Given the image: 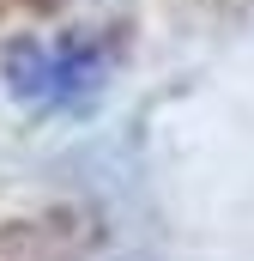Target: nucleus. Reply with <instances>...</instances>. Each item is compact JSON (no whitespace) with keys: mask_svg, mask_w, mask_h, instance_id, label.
Returning <instances> with one entry per match:
<instances>
[{"mask_svg":"<svg viewBox=\"0 0 254 261\" xmlns=\"http://www.w3.org/2000/svg\"><path fill=\"white\" fill-rule=\"evenodd\" d=\"M121 67V43L103 31H61V37H18L0 55V85L12 103L37 116H85Z\"/></svg>","mask_w":254,"mask_h":261,"instance_id":"nucleus-1","label":"nucleus"}]
</instances>
